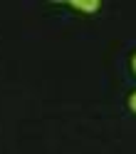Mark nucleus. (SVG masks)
I'll return each mask as SVG.
<instances>
[{
  "mask_svg": "<svg viewBox=\"0 0 136 154\" xmlns=\"http://www.w3.org/2000/svg\"><path fill=\"white\" fill-rule=\"evenodd\" d=\"M134 70H136V57H134Z\"/></svg>",
  "mask_w": 136,
  "mask_h": 154,
  "instance_id": "nucleus-3",
  "label": "nucleus"
},
{
  "mask_svg": "<svg viewBox=\"0 0 136 154\" xmlns=\"http://www.w3.org/2000/svg\"><path fill=\"white\" fill-rule=\"evenodd\" d=\"M72 8H79V10H87V13H96V10H99V0H89V3H84V0H74Z\"/></svg>",
  "mask_w": 136,
  "mask_h": 154,
  "instance_id": "nucleus-1",
  "label": "nucleus"
},
{
  "mask_svg": "<svg viewBox=\"0 0 136 154\" xmlns=\"http://www.w3.org/2000/svg\"><path fill=\"white\" fill-rule=\"evenodd\" d=\"M129 107H131V109H134V112H136V92H134V94H131V100H129Z\"/></svg>",
  "mask_w": 136,
  "mask_h": 154,
  "instance_id": "nucleus-2",
  "label": "nucleus"
}]
</instances>
